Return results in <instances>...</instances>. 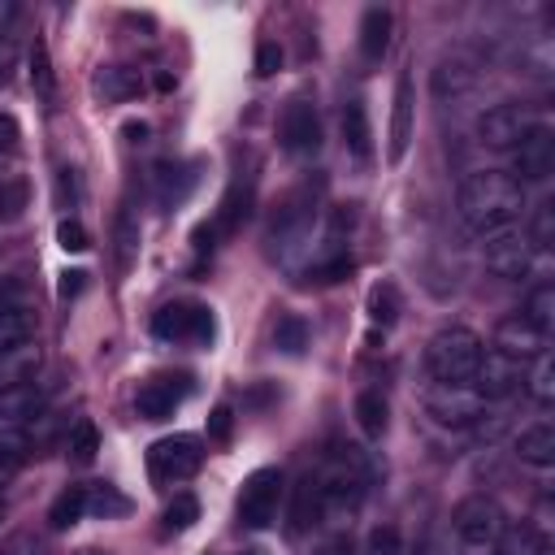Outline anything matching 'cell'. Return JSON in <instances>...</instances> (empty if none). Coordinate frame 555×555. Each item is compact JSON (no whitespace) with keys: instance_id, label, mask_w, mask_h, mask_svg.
<instances>
[{"instance_id":"obj_39","label":"cell","mask_w":555,"mask_h":555,"mask_svg":"<svg viewBox=\"0 0 555 555\" xmlns=\"http://www.w3.org/2000/svg\"><path fill=\"white\" fill-rule=\"evenodd\" d=\"M30 82H35V91L43 100H52V65H48V48L43 43H35V52H30Z\"/></svg>"},{"instance_id":"obj_23","label":"cell","mask_w":555,"mask_h":555,"mask_svg":"<svg viewBox=\"0 0 555 555\" xmlns=\"http://www.w3.org/2000/svg\"><path fill=\"white\" fill-rule=\"evenodd\" d=\"M429 87H434V95L438 100H455V95H464L468 87H473V65L464 61V56H447V61H438L434 65V78H429Z\"/></svg>"},{"instance_id":"obj_43","label":"cell","mask_w":555,"mask_h":555,"mask_svg":"<svg viewBox=\"0 0 555 555\" xmlns=\"http://www.w3.org/2000/svg\"><path fill=\"white\" fill-rule=\"evenodd\" d=\"M22 308V282L17 278H0V312Z\"/></svg>"},{"instance_id":"obj_35","label":"cell","mask_w":555,"mask_h":555,"mask_svg":"<svg viewBox=\"0 0 555 555\" xmlns=\"http://www.w3.org/2000/svg\"><path fill=\"white\" fill-rule=\"evenodd\" d=\"M22 464H26V442L17 434H4L0 438V486L13 481L22 473Z\"/></svg>"},{"instance_id":"obj_6","label":"cell","mask_w":555,"mask_h":555,"mask_svg":"<svg viewBox=\"0 0 555 555\" xmlns=\"http://www.w3.org/2000/svg\"><path fill=\"white\" fill-rule=\"evenodd\" d=\"M152 334L165 338V343L208 347L212 343V312L204 304H165L152 321Z\"/></svg>"},{"instance_id":"obj_44","label":"cell","mask_w":555,"mask_h":555,"mask_svg":"<svg viewBox=\"0 0 555 555\" xmlns=\"http://www.w3.org/2000/svg\"><path fill=\"white\" fill-rule=\"evenodd\" d=\"M13 69H17V43L9 35H0V82H9Z\"/></svg>"},{"instance_id":"obj_37","label":"cell","mask_w":555,"mask_h":555,"mask_svg":"<svg viewBox=\"0 0 555 555\" xmlns=\"http://www.w3.org/2000/svg\"><path fill=\"white\" fill-rule=\"evenodd\" d=\"M525 238L533 243V251L555 243V204H551V199H546V204H538V212H533V225H529V234H525Z\"/></svg>"},{"instance_id":"obj_17","label":"cell","mask_w":555,"mask_h":555,"mask_svg":"<svg viewBox=\"0 0 555 555\" xmlns=\"http://www.w3.org/2000/svg\"><path fill=\"white\" fill-rule=\"evenodd\" d=\"M35 373H39V343L35 338L0 347V395L13 386H26Z\"/></svg>"},{"instance_id":"obj_38","label":"cell","mask_w":555,"mask_h":555,"mask_svg":"<svg viewBox=\"0 0 555 555\" xmlns=\"http://www.w3.org/2000/svg\"><path fill=\"white\" fill-rule=\"evenodd\" d=\"M369 555H403V533L395 529V525H377L373 533H369V546H364Z\"/></svg>"},{"instance_id":"obj_26","label":"cell","mask_w":555,"mask_h":555,"mask_svg":"<svg viewBox=\"0 0 555 555\" xmlns=\"http://www.w3.org/2000/svg\"><path fill=\"white\" fill-rule=\"evenodd\" d=\"M525 390H529V399H533L538 408H551V399H555V364H551V351H542V356L529 360Z\"/></svg>"},{"instance_id":"obj_3","label":"cell","mask_w":555,"mask_h":555,"mask_svg":"<svg viewBox=\"0 0 555 555\" xmlns=\"http://www.w3.org/2000/svg\"><path fill=\"white\" fill-rule=\"evenodd\" d=\"M503 507L486 494H468L451 512V551L455 555H490L503 533Z\"/></svg>"},{"instance_id":"obj_41","label":"cell","mask_w":555,"mask_h":555,"mask_svg":"<svg viewBox=\"0 0 555 555\" xmlns=\"http://www.w3.org/2000/svg\"><path fill=\"white\" fill-rule=\"evenodd\" d=\"M56 238H61L65 251H87V230L78 221H61L56 225Z\"/></svg>"},{"instance_id":"obj_40","label":"cell","mask_w":555,"mask_h":555,"mask_svg":"<svg viewBox=\"0 0 555 555\" xmlns=\"http://www.w3.org/2000/svg\"><path fill=\"white\" fill-rule=\"evenodd\" d=\"M282 65V48L273 43V39H260V48H256V74L264 78V74H273Z\"/></svg>"},{"instance_id":"obj_48","label":"cell","mask_w":555,"mask_h":555,"mask_svg":"<svg viewBox=\"0 0 555 555\" xmlns=\"http://www.w3.org/2000/svg\"><path fill=\"white\" fill-rule=\"evenodd\" d=\"M82 286V273H65V282H61V295H74Z\"/></svg>"},{"instance_id":"obj_16","label":"cell","mask_w":555,"mask_h":555,"mask_svg":"<svg viewBox=\"0 0 555 555\" xmlns=\"http://www.w3.org/2000/svg\"><path fill=\"white\" fill-rule=\"evenodd\" d=\"M408 143H412V78L399 74L395 78V100H390V165H399L408 156Z\"/></svg>"},{"instance_id":"obj_15","label":"cell","mask_w":555,"mask_h":555,"mask_svg":"<svg viewBox=\"0 0 555 555\" xmlns=\"http://www.w3.org/2000/svg\"><path fill=\"white\" fill-rule=\"evenodd\" d=\"M546 338L551 334H542L538 325H529L520 312H512V317H503L499 325H494V351H503V356H512V360H520V364H529L533 356H542L546 351Z\"/></svg>"},{"instance_id":"obj_25","label":"cell","mask_w":555,"mask_h":555,"mask_svg":"<svg viewBox=\"0 0 555 555\" xmlns=\"http://www.w3.org/2000/svg\"><path fill=\"white\" fill-rule=\"evenodd\" d=\"M520 317H525L529 325H538L542 334H551V330H555V282H538V286L525 295Z\"/></svg>"},{"instance_id":"obj_13","label":"cell","mask_w":555,"mask_h":555,"mask_svg":"<svg viewBox=\"0 0 555 555\" xmlns=\"http://www.w3.org/2000/svg\"><path fill=\"white\" fill-rule=\"evenodd\" d=\"M191 395V377L186 373H160V377H147L134 395V412L143 421H165L173 416V408Z\"/></svg>"},{"instance_id":"obj_11","label":"cell","mask_w":555,"mask_h":555,"mask_svg":"<svg viewBox=\"0 0 555 555\" xmlns=\"http://www.w3.org/2000/svg\"><path fill=\"white\" fill-rule=\"evenodd\" d=\"M278 134H282V147L291 156H317L321 152V113H317V104L312 100H291L282 108Z\"/></svg>"},{"instance_id":"obj_32","label":"cell","mask_w":555,"mask_h":555,"mask_svg":"<svg viewBox=\"0 0 555 555\" xmlns=\"http://www.w3.org/2000/svg\"><path fill=\"white\" fill-rule=\"evenodd\" d=\"M273 343H278L286 356H299V351L308 347V325H304V317H282L278 330H273Z\"/></svg>"},{"instance_id":"obj_10","label":"cell","mask_w":555,"mask_h":555,"mask_svg":"<svg viewBox=\"0 0 555 555\" xmlns=\"http://www.w3.org/2000/svg\"><path fill=\"white\" fill-rule=\"evenodd\" d=\"M529 126H533L529 108L507 100V104H494V108H486V113L477 117V139H481L486 147H494V152H512V147L525 139Z\"/></svg>"},{"instance_id":"obj_21","label":"cell","mask_w":555,"mask_h":555,"mask_svg":"<svg viewBox=\"0 0 555 555\" xmlns=\"http://www.w3.org/2000/svg\"><path fill=\"white\" fill-rule=\"evenodd\" d=\"M321 520V490H317V473L308 468L295 486V503H291V533H308Z\"/></svg>"},{"instance_id":"obj_24","label":"cell","mask_w":555,"mask_h":555,"mask_svg":"<svg viewBox=\"0 0 555 555\" xmlns=\"http://www.w3.org/2000/svg\"><path fill=\"white\" fill-rule=\"evenodd\" d=\"M386 421H390L386 395L382 390H360L356 395V425L364 429V438H382L386 434Z\"/></svg>"},{"instance_id":"obj_28","label":"cell","mask_w":555,"mask_h":555,"mask_svg":"<svg viewBox=\"0 0 555 555\" xmlns=\"http://www.w3.org/2000/svg\"><path fill=\"white\" fill-rule=\"evenodd\" d=\"M22 338H35V317H30V308H26V304H22V308L0 312V347L22 343Z\"/></svg>"},{"instance_id":"obj_19","label":"cell","mask_w":555,"mask_h":555,"mask_svg":"<svg viewBox=\"0 0 555 555\" xmlns=\"http://www.w3.org/2000/svg\"><path fill=\"white\" fill-rule=\"evenodd\" d=\"M343 143H347V152H351L360 165L373 160V130H369V113H364L360 100H347V104H343Z\"/></svg>"},{"instance_id":"obj_5","label":"cell","mask_w":555,"mask_h":555,"mask_svg":"<svg viewBox=\"0 0 555 555\" xmlns=\"http://www.w3.org/2000/svg\"><path fill=\"white\" fill-rule=\"evenodd\" d=\"M312 217H317V199H312V191H295V195H286L282 199V208L273 212V225H269V247H273V256H291V251H299L304 243H308V234H312Z\"/></svg>"},{"instance_id":"obj_22","label":"cell","mask_w":555,"mask_h":555,"mask_svg":"<svg viewBox=\"0 0 555 555\" xmlns=\"http://www.w3.org/2000/svg\"><path fill=\"white\" fill-rule=\"evenodd\" d=\"M494 555H546V538L538 533V525L512 520V525H503V533L494 542Z\"/></svg>"},{"instance_id":"obj_34","label":"cell","mask_w":555,"mask_h":555,"mask_svg":"<svg viewBox=\"0 0 555 555\" xmlns=\"http://www.w3.org/2000/svg\"><path fill=\"white\" fill-rule=\"evenodd\" d=\"M195 520H199L195 494H173V503L165 507V529H169V533H182V529H191Z\"/></svg>"},{"instance_id":"obj_33","label":"cell","mask_w":555,"mask_h":555,"mask_svg":"<svg viewBox=\"0 0 555 555\" xmlns=\"http://www.w3.org/2000/svg\"><path fill=\"white\" fill-rule=\"evenodd\" d=\"M95 451H100V434H95V425H91V421H74V429H69V455H74L78 464H91Z\"/></svg>"},{"instance_id":"obj_46","label":"cell","mask_w":555,"mask_h":555,"mask_svg":"<svg viewBox=\"0 0 555 555\" xmlns=\"http://www.w3.org/2000/svg\"><path fill=\"white\" fill-rule=\"evenodd\" d=\"M212 434H217V438L230 434V408H217V412H212Z\"/></svg>"},{"instance_id":"obj_1","label":"cell","mask_w":555,"mask_h":555,"mask_svg":"<svg viewBox=\"0 0 555 555\" xmlns=\"http://www.w3.org/2000/svg\"><path fill=\"white\" fill-rule=\"evenodd\" d=\"M455 208H460V221L473 234L490 238V234H503V230L516 225V217L525 208V186L503 169H477L460 182Z\"/></svg>"},{"instance_id":"obj_30","label":"cell","mask_w":555,"mask_h":555,"mask_svg":"<svg viewBox=\"0 0 555 555\" xmlns=\"http://www.w3.org/2000/svg\"><path fill=\"white\" fill-rule=\"evenodd\" d=\"M26 199H30V186H26V178H0V221H13L22 208H26Z\"/></svg>"},{"instance_id":"obj_18","label":"cell","mask_w":555,"mask_h":555,"mask_svg":"<svg viewBox=\"0 0 555 555\" xmlns=\"http://www.w3.org/2000/svg\"><path fill=\"white\" fill-rule=\"evenodd\" d=\"M516 455H520V464H529V468H551V464H555V425H551V421H533L529 429H520Z\"/></svg>"},{"instance_id":"obj_49","label":"cell","mask_w":555,"mask_h":555,"mask_svg":"<svg viewBox=\"0 0 555 555\" xmlns=\"http://www.w3.org/2000/svg\"><path fill=\"white\" fill-rule=\"evenodd\" d=\"M0 520H4V494H0Z\"/></svg>"},{"instance_id":"obj_45","label":"cell","mask_w":555,"mask_h":555,"mask_svg":"<svg viewBox=\"0 0 555 555\" xmlns=\"http://www.w3.org/2000/svg\"><path fill=\"white\" fill-rule=\"evenodd\" d=\"M13 147H17V121L9 113H0V156L13 152Z\"/></svg>"},{"instance_id":"obj_27","label":"cell","mask_w":555,"mask_h":555,"mask_svg":"<svg viewBox=\"0 0 555 555\" xmlns=\"http://www.w3.org/2000/svg\"><path fill=\"white\" fill-rule=\"evenodd\" d=\"M78 516H87V486H69V490H61L56 503H52V512H48L52 529H69Z\"/></svg>"},{"instance_id":"obj_42","label":"cell","mask_w":555,"mask_h":555,"mask_svg":"<svg viewBox=\"0 0 555 555\" xmlns=\"http://www.w3.org/2000/svg\"><path fill=\"white\" fill-rule=\"evenodd\" d=\"M117 243H121V264H130V256H134V247H139V230H134V221L121 212V221H117Z\"/></svg>"},{"instance_id":"obj_36","label":"cell","mask_w":555,"mask_h":555,"mask_svg":"<svg viewBox=\"0 0 555 555\" xmlns=\"http://www.w3.org/2000/svg\"><path fill=\"white\" fill-rule=\"evenodd\" d=\"M395 312H399V291H395L390 282L373 286V295H369V317H373L377 325H390V321H395Z\"/></svg>"},{"instance_id":"obj_7","label":"cell","mask_w":555,"mask_h":555,"mask_svg":"<svg viewBox=\"0 0 555 555\" xmlns=\"http://www.w3.org/2000/svg\"><path fill=\"white\" fill-rule=\"evenodd\" d=\"M551 173H555V130L533 121L525 139L512 147V178L525 186V182H546Z\"/></svg>"},{"instance_id":"obj_2","label":"cell","mask_w":555,"mask_h":555,"mask_svg":"<svg viewBox=\"0 0 555 555\" xmlns=\"http://www.w3.org/2000/svg\"><path fill=\"white\" fill-rule=\"evenodd\" d=\"M481 338L468 325H442L429 343H425V369L434 382L442 386H468L481 360Z\"/></svg>"},{"instance_id":"obj_9","label":"cell","mask_w":555,"mask_h":555,"mask_svg":"<svg viewBox=\"0 0 555 555\" xmlns=\"http://www.w3.org/2000/svg\"><path fill=\"white\" fill-rule=\"evenodd\" d=\"M278 503H282V473L278 468H256L238 490V525H247V529L273 525Z\"/></svg>"},{"instance_id":"obj_47","label":"cell","mask_w":555,"mask_h":555,"mask_svg":"<svg viewBox=\"0 0 555 555\" xmlns=\"http://www.w3.org/2000/svg\"><path fill=\"white\" fill-rule=\"evenodd\" d=\"M13 22H17V4H13V0H0V35H4Z\"/></svg>"},{"instance_id":"obj_4","label":"cell","mask_w":555,"mask_h":555,"mask_svg":"<svg viewBox=\"0 0 555 555\" xmlns=\"http://www.w3.org/2000/svg\"><path fill=\"white\" fill-rule=\"evenodd\" d=\"M199 464H204V442L195 434H169V438L152 442V451H147V473L160 486H173V481L195 477Z\"/></svg>"},{"instance_id":"obj_12","label":"cell","mask_w":555,"mask_h":555,"mask_svg":"<svg viewBox=\"0 0 555 555\" xmlns=\"http://www.w3.org/2000/svg\"><path fill=\"white\" fill-rule=\"evenodd\" d=\"M486 269L503 282H520L533 269V243L520 230H503L486 238Z\"/></svg>"},{"instance_id":"obj_8","label":"cell","mask_w":555,"mask_h":555,"mask_svg":"<svg viewBox=\"0 0 555 555\" xmlns=\"http://www.w3.org/2000/svg\"><path fill=\"white\" fill-rule=\"evenodd\" d=\"M520 386H525V364L512 360V356H503V351H494V347H486L481 360H477V373H473L468 390L481 403H490V399H512Z\"/></svg>"},{"instance_id":"obj_14","label":"cell","mask_w":555,"mask_h":555,"mask_svg":"<svg viewBox=\"0 0 555 555\" xmlns=\"http://www.w3.org/2000/svg\"><path fill=\"white\" fill-rule=\"evenodd\" d=\"M425 412L438 425H473L481 416V399L468 386H442V382H434L425 390Z\"/></svg>"},{"instance_id":"obj_51","label":"cell","mask_w":555,"mask_h":555,"mask_svg":"<svg viewBox=\"0 0 555 555\" xmlns=\"http://www.w3.org/2000/svg\"><path fill=\"white\" fill-rule=\"evenodd\" d=\"M91 555H95V551H91Z\"/></svg>"},{"instance_id":"obj_29","label":"cell","mask_w":555,"mask_h":555,"mask_svg":"<svg viewBox=\"0 0 555 555\" xmlns=\"http://www.w3.org/2000/svg\"><path fill=\"white\" fill-rule=\"evenodd\" d=\"M126 507H130V503H126L113 486H104V481L87 486V512H91V516H104V520H108V516H121Z\"/></svg>"},{"instance_id":"obj_50","label":"cell","mask_w":555,"mask_h":555,"mask_svg":"<svg viewBox=\"0 0 555 555\" xmlns=\"http://www.w3.org/2000/svg\"><path fill=\"white\" fill-rule=\"evenodd\" d=\"M243 555H260V551H243Z\"/></svg>"},{"instance_id":"obj_20","label":"cell","mask_w":555,"mask_h":555,"mask_svg":"<svg viewBox=\"0 0 555 555\" xmlns=\"http://www.w3.org/2000/svg\"><path fill=\"white\" fill-rule=\"evenodd\" d=\"M390 48V13L386 9H364V22H360V56L364 65H377Z\"/></svg>"},{"instance_id":"obj_31","label":"cell","mask_w":555,"mask_h":555,"mask_svg":"<svg viewBox=\"0 0 555 555\" xmlns=\"http://www.w3.org/2000/svg\"><path fill=\"white\" fill-rule=\"evenodd\" d=\"M95 91H100L104 100H126V95H134V91H139V78H130L126 69L108 65V69L95 78Z\"/></svg>"}]
</instances>
